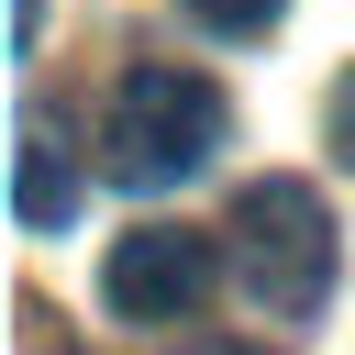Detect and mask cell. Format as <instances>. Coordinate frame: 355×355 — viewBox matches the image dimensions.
Here are the masks:
<instances>
[{
  "instance_id": "cell-3",
  "label": "cell",
  "mask_w": 355,
  "mask_h": 355,
  "mask_svg": "<svg viewBox=\"0 0 355 355\" xmlns=\"http://www.w3.org/2000/svg\"><path fill=\"white\" fill-rule=\"evenodd\" d=\"M211 277H222L211 233H189V222H144V233H122V244H111L100 300H111L122 322H189V311L211 300Z\"/></svg>"
},
{
  "instance_id": "cell-2",
  "label": "cell",
  "mask_w": 355,
  "mask_h": 355,
  "mask_svg": "<svg viewBox=\"0 0 355 355\" xmlns=\"http://www.w3.org/2000/svg\"><path fill=\"white\" fill-rule=\"evenodd\" d=\"M233 277L277 311V322H300V311H322V288H333V211H322V189L311 178H244L233 189Z\"/></svg>"
},
{
  "instance_id": "cell-1",
  "label": "cell",
  "mask_w": 355,
  "mask_h": 355,
  "mask_svg": "<svg viewBox=\"0 0 355 355\" xmlns=\"http://www.w3.org/2000/svg\"><path fill=\"white\" fill-rule=\"evenodd\" d=\"M233 133V100L200 78V67H166V55H133L111 78V111H100V155L122 189H178L211 166V144Z\"/></svg>"
},
{
  "instance_id": "cell-7",
  "label": "cell",
  "mask_w": 355,
  "mask_h": 355,
  "mask_svg": "<svg viewBox=\"0 0 355 355\" xmlns=\"http://www.w3.org/2000/svg\"><path fill=\"white\" fill-rule=\"evenodd\" d=\"M178 355H266V344H233V333H200V344H178Z\"/></svg>"
},
{
  "instance_id": "cell-4",
  "label": "cell",
  "mask_w": 355,
  "mask_h": 355,
  "mask_svg": "<svg viewBox=\"0 0 355 355\" xmlns=\"http://www.w3.org/2000/svg\"><path fill=\"white\" fill-rule=\"evenodd\" d=\"M78 211V166H67V133L44 122V111H22L11 122V222L22 233H55Z\"/></svg>"
},
{
  "instance_id": "cell-6",
  "label": "cell",
  "mask_w": 355,
  "mask_h": 355,
  "mask_svg": "<svg viewBox=\"0 0 355 355\" xmlns=\"http://www.w3.org/2000/svg\"><path fill=\"white\" fill-rule=\"evenodd\" d=\"M322 133H333V155H344V166H355V67H344V78H333V100H322Z\"/></svg>"
},
{
  "instance_id": "cell-5",
  "label": "cell",
  "mask_w": 355,
  "mask_h": 355,
  "mask_svg": "<svg viewBox=\"0 0 355 355\" xmlns=\"http://www.w3.org/2000/svg\"><path fill=\"white\" fill-rule=\"evenodd\" d=\"M178 11H189V22H211V33H266L288 0H178Z\"/></svg>"
}]
</instances>
